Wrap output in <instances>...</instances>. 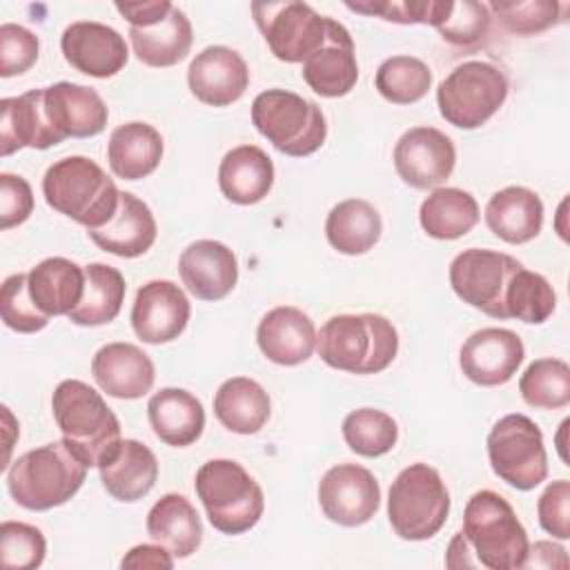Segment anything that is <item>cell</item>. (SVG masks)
Listing matches in <instances>:
<instances>
[{"label": "cell", "instance_id": "cell-1", "mask_svg": "<svg viewBox=\"0 0 570 570\" xmlns=\"http://www.w3.org/2000/svg\"><path fill=\"white\" fill-rule=\"evenodd\" d=\"M528 546V532L508 499L494 490H479L465 503L463 525L448 546L445 566L519 570Z\"/></svg>", "mask_w": 570, "mask_h": 570}, {"label": "cell", "instance_id": "cell-2", "mask_svg": "<svg viewBox=\"0 0 570 570\" xmlns=\"http://www.w3.org/2000/svg\"><path fill=\"white\" fill-rule=\"evenodd\" d=\"M316 350L321 361L334 370L379 374L399 354V332L383 314H336L316 334Z\"/></svg>", "mask_w": 570, "mask_h": 570}, {"label": "cell", "instance_id": "cell-3", "mask_svg": "<svg viewBox=\"0 0 570 570\" xmlns=\"http://www.w3.org/2000/svg\"><path fill=\"white\" fill-rule=\"evenodd\" d=\"M89 465L65 439L20 454L7 470L11 499L33 512L65 505L85 483Z\"/></svg>", "mask_w": 570, "mask_h": 570}, {"label": "cell", "instance_id": "cell-4", "mask_svg": "<svg viewBox=\"0 0 570 570\" xmlns=\"http://www.w3.org/2000/svg\"><path fill=\"white\" fill-rule=\"evenodd\" d=\"M42 196L51 209L87 229H96L116 214L120 189L96 160L67 156L47 167Z\"/></svg>", "mask_w": 570, "mask_h": 570}, {"label": "cell", "instance_id": "cell-5", "mask_svg": "<svg viewBox=\"0 0 570 570\" xmlns=\"http://www.w3.org/2000/svg\"><path fill=\"white\" fill-rule=\"evenodd\" d=\"M51 412L62 439L78 456L96 468L120 441V421L102 394L78 379H65L51 394Z\"/></svg>", "mask_w": 570, "mask_h": 570}, {"label": "cell", "instance_id": "cell-6", "mask_svg": "<svg viewBox=\"0 0 570 570\" xmlns=\"http://www.w3.org/2000/svg\"><path fill=\"white\" fill-rule=\"evenodd\" d=\"M209 523L223 534L252 530L265 510V497L254 476L232 459L205 461L194 479Z\"/></svg>", "mask_w": 570, "mask_h": 570}, {"label": "cell", "instance_id": "cell-7", "mask_svg": "<svg viewBox=\"0 0 570 570\" xmlns=\"http://www.w3.org/2000/svg\"><path fill=\"white\" fill-rule=\"evenodd\" d=\"M450 514V492L439 470L428 463L403 468L390 485L387 519L396 537L425 541L439 534Z\"/></svg>", "mask_w": 570, "mask_h": 570}, {"label": "cell", "instance_id": "cell-8", "mask_svg": "<svg viewBox=\"0 0 570 570\" xmlns=\"http://www.w3.org/2000/svg\"><path fill=\"white\" fill-rule=\"evenodd\" d=\"M252 122L274 149L292 158L312 156L327 138L321 107L287 89L261 91L252 102Z\"/></svg>", "mask_w": 570, "mask_h": 570}, {"label": "cell", "instance_id": "cell-9", "mask_svg": "<svg viewBox=\"0 0 570 570\" xmlns=\"http://www.w3.org/2000/svg\"><path fill=\"white\" fill-rule=\"evenodd\" d=\"M505 73L485 60H468L454 67L436 89L439 114L459 129L485 125L508 98Z\"/></svg>", "mask_w": 570, "mask_h": 570}, {"label": "cell", "instance_id": "cell-10", "mask_svg": "<svg viewBox=\"0 0 570 570\" xmlns=\"http://www.w3.org/2000/svg\"><path fill=\"white\" fill-rule=\"evenodd\" d=\"M492 472L514 490H534L548 476V454L539 425L525 414L501 416L485 439Z\"/></svg>", "mask_w": 570, "mask_h": 570}, {"label": "cell", "instance_id": "cell-11", "mask_svg": "<svg viewBox=\"0 0 570 570\" xmlns=\"http://www.w3.org/2000/svg\"><path fill=\"white\" fill-rule=\"evenodd\" d=\"M252 16L274 58L289 65L305 62L318 51L336 22L296 0L252 2Z\"/></svg>", "mask_w": 570, "mask_h": 570}, {"label": "cell", "instance_id": "cell-12", "mask_svg": "<svg viewBox=\"0 0 570 570\" xmlns=\"http://www.w3.org/2000/svg\"><path fill=\"white\" fill-rule=\"evenodd\" d=\"M521 265L523 263L510 254L470 247L452 258L450 287L470 307L505 321V287Z\"/></svg>", "mask_w": 570, "mask_h": 570}, {"label": "cell", "instance_id": "cell-13", "mask_svg": "<svg viewBox=\"0 0 570 570\" xmlns=\"http://www.w3.org/2000/svg\"><path fill=\"white\" fill-rule=\"evenodd\" d=\"M318 505L332 523L356 528L379 512L381 485L367 468L338 463L318 481Z\"/></svg>", "mask_w": 570, "mask_h": 570}, {"label": "cell", "instance_id": "cell-14", "mask_svg": "<svg viewBox=\"0 0 570 570\" xmlns=\"http://www.w3.org/2000/svg\"><path fill=\"white\" fill-rule=\"evenodd\" d=\"M394 169L414 189H430L445 183L456 165V149L450 136L436 127H412L394 145Z\"/></svg>", "mask_w": 570, "mask_h": 570}, {"label": "cell", "instance_id": "cell-15", "mask_svg": "<svg viewBox=\"0 0 570 570\" xmlns=\"http://www.w3.org/2000/svg\"><path fill=\"white\" fill-rule=\"evenodd\" d=\"M525 347L508 327H483L472 332L459 352V365L468 381L481 387L508 383L523 363Z\"/></svg>", "mask_w": 570, "mask_h": 570}, {"label": "cell", "instance_id": "cell-16", "mask_svg": "<svg viewBox=\"0 0 570 570\" xmlns=\"http://www.w3.org/2000/svg\"><path fill=\"white\" fill-rule=\"evenodd\" d=\"M191 305L187 294L171 281L145 283L131 305L134 334L149 345H160L178 338L189 323Z\"/></svg>", "mask_w": 570, "mask_h": 570}, {"label": "cell", "instance_id": "cell-17", "mask_svg": "<svg viewBox=\"0 0 570 570\" xmlns=\"http://www.w3.org/2000/svg\"><path fill=\"white\" fill-rule=\"evenodd\" d=\"M60 49L67 65L91 78H111L129 60L125 38L96 20L71 22L60 36Z\"/></svg>", "mask_w": 570, "mask_h": 570}, {"label": "cell", "instance_id": "cell-18", "mask_svg": "<svg viewBox=\"0 0 570 570\" xmlns=\"http://www.w3.org/2000/svg\"><path fill=\"white\" fill-rule=\"evenodd\" d=\"M187 85L196 100L209 107H227L243 98L249 87L245 58L223 45L205 47L189 62Z\"/></svg>", "mask_w": 570, "mask_h": 570}, {"label": "cell", "instance_id": "cell-19", "mask_svg": "<svg viewBox=\"0 0 570 570\" xmlns=\"http://www.w3.org/2000/svg\"><path fill=\"white\" fill-rule=\"evenodd\" d=\"M45 111L53 134L60 138H91L107 127L109 109L100 94L78 82H53L42 87Z\"/></svg>", "mask_w": 570, "mask_h": 570}, {"label": "cell", "instance_id": "cell-20", "mask_svg": "<svg viewBox=\"0 0 570 570\" xmlns=\"http://www.w3.org/2000/svg\"><path fill=\"white\" fill-rule=\"evenodd\" d=\"M178 274L191 296L214 303L236 287L238 258L225 243L200 238L183 249Z\"/></svg>", "mask_w": 570, "mask_h": 570}, {"label": "cell", "instance_id": "cell-21", "mask_svg": "<svg viewBox=\"0 0 570 570\" xmlns=\"http://www.w3.org/2000/svg\"><path fill=\"white\" fill-rule=\"evenodd\" d=\"M91 376L114 399L134 401L145 396L156 381V367L147 352L134 343L102 345L91 358Z\"/></svg>", "mask_w": 570, "mask_h": 570}, {"label": "cell", "instance_id": "cell-22", "mask_svg": "<svg viewBox=\"0 0 570 570\" xmlns=\"http://www.w3.org/2000/svg\"><path fill=\"white\" fill-rule=\"evenodd\" d=\"M256 343L267 361L294 367L314 354L316 327L301 307L278 305L261 318L256 327Z\"/></svg>", "mask_w": 570, "mask_h": 570}, {"label": "cell", "instance_id": "cell-23", "mask_svg": "<svg viewBox=\"0 0 570 570\" xmlns=\"http://www.w3.org/2000/svg\"><path fill=\"white\" fill-rule=\"evenodd\" d=\"M96 468L107 494L122 503L147 497L158 479L156 454L136 439H120Z\"/></svg>", "mask_w": 570, "mask_h": 570}, {"label": "cell", "instance_id": "cell-24", "mask_svg": "<svg viewBox=\"0 0 570 570\" xmlns=\"http://www.w3.org/2000/svg\"><path fill=\"white\" fill-rule=\"evenodd\" d=\"M87 234L102 252L120 258H136L154 245L158 225L145 200L131 191H120L116 214L102 227L87 229Z\"/></svg>", "mask_w": 570, "mask_h": 570}, {"label": "cell", "instance_id": "cell-25", "mask_svg": "<svg viewBox=\"0 0 570 570\" xmlns=\"http://www.w3.org/2000/svg\"><path fill=\"white\" fill-rule=\"evenodd\" d=\"M303 80L323 98L347 96L358 80V62L350 31L336 20L327 42L303 62Z\"/></svg>", "mask_w": 570, "mask_h": 570}, {"label": "cell", "instance_id": "cell-26", "mask_svg": "<svg viewBox=\"0 0 570 570\" xmlns=\"http://www.w3.org/2000/svg\"><path fill=\"white\" fill-rule=\"evenodd\" d=\"M0 154L11 156L13 151L29 149H49L60 142L53 134L45 100L42 87L24 91L20 96L0 100Z\"/></svg>", "mask_w": 570, "mask_h": 570}, {"label": "cell", "instance_id": "cell-27", "mask_svg": "<svg viewBox=\"0 0 570 570\" xmlns=\"http://www.w3.org/2000/svg\"><path fill=\"white\" fill-rule=\"evenodd\" d=\"M483 216L497 238L510 245H523L537 238L543 227V203L537 191L523 185H510L490 196Z\"/></svg>", "mask_w": 570, "mask_h": 570}, {"label": "cell", "instance_id": "cell-28", "mask_svg": "<svg viewBox=\"0 0 570 570\" xmlns=\"http://www.w3.org/2000/svg\"><path fill=\"white\" fill-rule=\"evenodd\" d=\"M147 419L154 434L171 448L196 443L205 430L203 403L183 387H163L154 392L147 401Z\"/></svg>", "mask_w": 570, "mask_h": 570}, {"label": "cell", "instance_id": "cell-29", "mask_svg": "<svg viewBox=\"0 0 570 570\" xmlns=\"http://www.w3.org/2000/svg\"><path fill=\"white\" fill-rule=\"evenodd\" d=\"M147 534L174 559H187L203 543V523L187 497L167 492L147 512Z\"/></svg>", "mask_w": 570, "mask_h": 570}, {"label": "cell", "instance_id": "cell-30", "mask_svg": "<svg viewBox=\"0 0 570 570\" xmlns=\"http://www.w3.org/2000/svg\"><path fill=\"white\" fill-rule=\"evenodd\" d=\"M129 42L136 58L147 67H174L191 49V22L176 4L145 27H129Z\"/></svg>", "mask_w": 570, "mask_h": 570}, {"label": "cell", "instance_id": "cell-31", "mask_svg": "<svg viewBox=\"0 0 570 570\" xmlns=\"http://www.w3.org/2000/svg\"><path fill=\"white\" fill-rule=\"evenodd\" d=\"M274 185V163L256 145L229 149L218 165V187L234 205L261 203Z\"/></svg>", "mask_w": 570, "mask_h": 570}, {"label": "cell", "instance_id": "cell-32", "mask_svg": "<svg viewBox=\"0 0 570 570\" xmlns=\"http://www.w3.org/2000/svg\"><path fill=\"white\" fill-rule=\"evenodd\" d=\"M165 145L160 131L140 120L118 125L107 142V160L114 176L122 180H140L156 171Z\"/></svg>", "mask_w": 570, "mask_h": 570}, {"label": "cell", "instance_id": "cell-33", "mask_svg": "<svg viewBox=\"0 0 570 570\" xmlns=\"http://www.w3.org/2000/svg\"><path fill=\"white\" fill-rule=\"evenodd\" d=\"M29 294L45 316H67L85 294V267L78 263L51 256L27 272Z\"/></svg>", "mask_w": 570, "mask_h": 570}, {"label": "cell", "instance_id": "cell-34", "mask_svg": "<svg viewBox=\"0 0 570 570\" xmlns=\"http://www.w3.org/2000/svg\"><path fill=\"white\" fill-rule=\"evenodd\" d=\"M214 414L234 434H256L269 421V394L254 379L232 376L214 394Z\"/></svg>", "mask_w": 570, "mask_h": 570}, {"label": "cell", "instance_id": "cell-35", "mask_svg": "<svg viewBox=\"0 0 570 570\" xmlns=\"http://www.w3.org/2000/svg\"><path fill=\"white\" fill-rule=\"evenodd\" d=\"M383 232V220L376 207L363 198H347L336 203L325 220L327 243L345 256H361L370 252Z\"/></svg>", "mask_w": 570, "mask_h": 570}, {"label": "cell", "instance_id": "cell-36", "mask_svg": "<svg viewBox=\"0 0 570 570\" xmlns=\"http://www.w3.org/2000/svg\"><path fill=\"white\" fill-rule=\"evenodd\" d=\"M423 232L436 240H454L479 223L476 198L459 187H436L419 207Z\"/></svg>", "mask_w": 570, "mask_h": 570}, {"label": "cell", "instance_id": "cell-37", "mask_svg": "<svg viewBox=\"0 0 570 570\" xmlns=\"http://www.w3.org/2000/svg\"><path fill=\"white\" fill-rule=\"evenodd\" d=\"M125 292L127 285L120 269L105 263H89L85 265V294L67 318L80 327L107 325L120 314Z\"/></svg>", "mask_w": 570, "mask_h": 570}, {"label": "cell", "instance_id": "cell-38", "mask_svg": "<svg viewBox=\"0 0 570 570\" xmlns=\"http://www.w3.org/2000/svg\"><path fill=\"white\" fill-rule=\"evenodd\" d=\"M503 307L508 318H517L528 325H541L552 316L557 307V294L546 276L521 265L505 287Z\"/></svg>", "mask_w": 570, "mask_h": 570}, {"label": "cell", "instance_id": "cell-39", "mask_svg": "<svg viewBox=\"0 0 570 570\" xmlns=\"http://www.w3.org/2000/svg\"><path fill=\"white\" fill-rule=\"evenodd\" d=\"M374 87L392 105H412L430 91L432 71L421 58L392 56L379 65Z\"/></svg>", "mask_w": 570, "mask_h": 570}, {"label": "cell", "instance_id": "cell-40", "mask_svg": "<svg viewBox=\"0 0 570 570\" xmlns=\"http://www.w3.org/2000/svg\"><path fill=\"white\" fill-rule=\"evenodd\" d=\"M521 399L537 410H561L570 403V367L561 358H537L519 379Z\"/></svg>", "mask_w": 570, "mask_h": 570}, {"label": "cell", "instance_id": "cell-41", "mask_svg": "<svg viewBox=\"0 0 570 570\" xmlns=\"http://www.w3.org/2000/svg\"><path fill=\"white\" fill-rule=\"evenodd\" d=\"M341 432L347 448L367 459L387 454L399 441L396 421L387 412L374 407H358L350 412L343 419Z\"/></svg>", "mask_w": 570, "mask_h": 570}, {"label": "cell", "instance_id": "cell-42", "mask_svg": "<svg viewBox=\"0 0 570 570\" xmlns=\"http://www.w3.org/2000/svg\"><path fill=\"white\" fill-rule=\"evenodd\" d=\"M490 9L483 2L443 0L441 13L432 27L448 45L459 49H476L479 45H483L490 31Z\"/></svg>", "mask_w": 570, "mask_h": 570}, {"label": "cell", "instance_id": "cell-43", "mask_svg": "<svg viewBox=\"0 0 570 570\" xmlns=\"http://www.w3.org/2000/svg\"><path fill=\"white\" fill-rule=\"evenodd\" d=\"M47 554V541L40 528L24 521H2L0 559L7 570L40 568Z\"/></svg>", "mask_w": 570, "mask_h": 570}, {"label": "cell", "instance_id": "cell-44", "mask_svg": "<svg viewBox=\"0 0 570 570\" xmlns=\"http://www.w3.org/2000/svg\"><path fill=\"white\" fill-rule=\"evenodd\" d=\"M0 312L2 323L20 334H33L47 327L49 316H45L29 294L27 274L18 272L4 278L0 289Z\"/></svg>", "mask_w": 570, "mask_h": 570}, {"label": "cell", "instance_id": "cell-45", "mask_svg": "<svg viewBox=\"0 0 570 570\" xmlns=\"http://www.w3.org/2000/svg\"><path fill=\"white\" fill-rule=\"evenodd\" d=\"M490 11L497 13L501 24L519 36L541 33L554 27L561 18V4L550 0H530V2H492Z\"/></svg>", "mask_w": 570, "mask_h": 570}, {"label": "cell", "instance_id": "cell-46", "mask_svg": "<svg viewBox=\"0 0 570 570\" xmlns=\"http://www.w3.org/2000/svg\"><path fill=\"white\" fill-rule=\"evenodd\" d=\"M38 36L22 24H0V76L11 78L31 69L38 60Z\"/></svg>", "mask_w": 570, "mask_h": 570}, {"label": "cell", "instance_id": "cell-47", "mask_svg": "<svg viewBox=\"0 0 570 570\" xmlns=\"http://www.w3.org/2000/svg\"><path fill=\"white\" fill-rule=\"evenodd\" d=\"M347 9L365 16H379L387 22L399 24H434L441 0H370V2H345Z\"/></svg>", "mask_w": 570, "mask_h": 570}, {"label": "cell", "instance_id": "cell-48", "mask_svg": "<svg viewBox=\"0 0 570 570\" xmlns=\"http://www.w3.org/2000/svg\"><path fill=\"white\" fill-rule=\"evenodd\" d=\"M539 525L554 539L570 537V481L557 479L548 483L537 501Z\"/></svg>", "mask_w": 570, "mask_h": 570}, {"label": "cell", "instance_id": "cell-49", "mask_svg": "<svg viewBox=\"0 0 570 570\" xmlns=\"http://www.w3.org/2000/svg\"><path fill=\"white\" fill-rule=\"evenodd\" d=\"M33 212L31 185L16 174H0V229L22 225Z\"/></svg>", "mask_w": 570, "mask_h": 570}, {"label": "cell", "instance_id": "cell-50", "mask_svg": "<svg viewBox=\"0 0 570 570\" xmlns=\"http://www.w3.org/2000/svg\"><path fill=\"white\" fill-rule=\"evenodd\" d=\"M120 568H174V557L160 543L134 546L120 561Z\"/></svg>", "mask_w": 570, "mask_h": 570}, {"label": "cell", "instance_id": "cell-51", "mask_svg": "<svg viewBox=\"0 0 570 570\" xmlns=\"http://www.w3.org/2000/svg\"><path fill=\"white\" fill-rule=\"evenodd\" d=\"M174 4L169 0H151V2H116V11L131 24L145 27L160 16H165Z\"/></svg>", "mask_w": 570, "mask_h": 570}, {"label": "cell", "instance_id": "cell-52", "mask_svg": "<svg viewBox=\"0 0 570 570\" xmlns=\"http://www.w3.org/2000/svg\"><path fill=\"white\" fill-rule=\"evenodd\" d=\"M523 568H568V554L559 543L534 541L528 546Z\"/></svg>", "mask_w": 570, "mask_h": 570}]
</instances>
